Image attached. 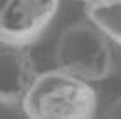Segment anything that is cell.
<instances>
[{"label": "cell", "instance_id": "1", "mask_svg": "<svg viewBox=\"0 0 121 119\" xmlns=\"http://www.w3.org/2000/svg\"><path fill=\"white\" fill-rule=\"evenodd\" d=\"M26 119H95L97 89L58 68L39 72L21 102Z\"/></svg>", "mask_w": 121, "mask_h": 119}, {"label": "cell", "instance_id": "2", "mask_svg": "<svg viewBox=\"0 0 121 119\" xmlns=\"http://www.w3.org/2000/svg\"><path fill=\"white\" fill-rule=\"evenodd\" d=\"M53 58L58 70L90 84L105 81L116 68L111 40L88 19L76 21L61 30Z\"/></svg>", "mask_w": 121, "mask_h": 119}, {"label": "cell", "instance_id": "3", "mask_svg": "<svg viewBox=\"0 0 121 119\" xmlns=\"http://www.w3.org/2000/svg\"><path fill=\"white\" fill-rule=\"evenodd\" d=\"M61 0H0V44L28 47L42 39Z\"/></svg>", "mask_w": 121, "mask_h": 119}, {"label": "cell", "instance_id": "4", "mask_svg": "<svg viewBox=\"0 0 121 119\" xmlns=\"http://www.w3.org/2000/svg\"><path fill=\"white\" fill-rule=\"evenodd\" d=\"M37 75V63L28 47L0 44V105H21Z\"/></svg>", "mask_w": 121, "mask_h": 119}, {"label": "cell", "instance_id": "5", "mask_svg": "<svg viewBox=\"0 0 121 119\" xmlns=\"http://www.w3.org/2000/svg\"><path fill=\"white\" fill-rule=\"evenodd\" d=\"M86 19L95 25L111 44L121 46V0H95L84 5Z\"/></svg>", "mask_w": 121, "mask_h": 119}, {"label": "cell", "instance_id": "6", "mask_svg": "<svg viewBox=\"0 0 121 119\" xmlns=\"http://www.w3.org/2000/svg\"><path fill=\"white\" fill-rule=\"evenodd\" d=\"M104 119H121V96H118L114 102L107 107Z\"/></svg>", "mask_w": 121, "mask_h": 119}, {"label": "cell", "instance_id": "7", "mask_svg": "<svg viewBox=\"0 0 121 119\" xmlns=\"http://www.w3.org/2000/svg\"><path fill=\"white\" fill-rule=\"evenodd\" d=\"M79 2H82V4L86 5V4H91V2H95V0H79Z\"/></svg>", "mask_w": 121, "mask_h": 119}]
</instances>
